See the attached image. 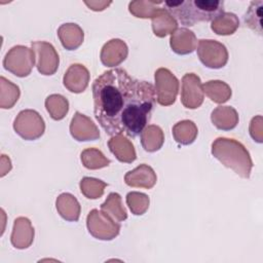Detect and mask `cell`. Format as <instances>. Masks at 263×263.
Wrapping results in <instances>:
<instances>
[{"label": "cell", "instance_id": "obj_27", "mask_svg": "<svg viewBox=\"0 0 263 263\" xmlns=\"http://www.w3.org/2000/svg\"><path fill=\"white\" fill-rule=\"evenodd\" d=\"M21 96L20 87L6 79L4 76L0 77V107L2 109L12 108L18 101Z\"/></svg>", "mask_w": 263, "mask_h": 263}, {"label": "cell", "instance_id": "obj_33", "mask_svg": "<svg viewBox=\"0 0 263 263\" xmlns=\"http://www.w3.org/2000/svg\"><path fill=\"white\" fill-rule=\"evenodd\" d=\"M149 196L142 192L132 191L126 194V204L128 205L132 214L136 216L144 215L149 209Z\"/></svg>", "mask_w": 263, "mask_h": 263}, {"label": "cell", "instance_id": "obj_1", "mask_svg": "<svg viewBox=\"0 0 263 263\" xmlns=\"http://www.w3.org/2000/svg\"><path fill=\"white\" fill-rule=\"evenodd\" d=\"M91 90L95 117L108 136L136 138L148 125L156 101L150 82L114 68L97 77Z\"/></svg>", "mask_w": 263, "mask_h": 263}, {"label": "cell", "instance_id": "obj_4", "mask_svg": "<svg viewBox=\"0 0 263 263\" xmlns=\"http://www.w3.org/2000/svg\"><path fill=\"white\" fill-rule=\"evenodd\" d=\"M35 60L36 57L33 49L24 45H15L5 54L3 67L16 77L23 78L31 74Z\"/></svg>", "mask_w": 263, "mask_h": 263}, {"label": "cell", "instance_id": "obj_5", "mask_svg": "<svg viewBox=\"0 0 263 263\" xmlns=\"http://www.w3.org/2000/svg\"><path fill=\"white\" fill-rule=\"evenodd\" d=\"M14 132L26 141H34L43 136L45 122L41 115L32 109L22 110L13 121Z\"/></svg>", "mask_w": 263, "mask_h": 263}, {"label": "cell", "instance_id": "obj_2", "mask_svg": "<svg viewBox=\"0 0 263 263\" xmlns=\"http://www.w3.org/2000/svg\"><path fill=\"white\" fill-rule=\"evenodd\" d=\"M163 5L177 22L186 27L200 22H212L224 12V1L220 0L164 1Z\"/></svg>", "mask_w": 263, "mask_h": 263}, {"label": "cell", "instance_id": "obj_19", "mask_svg": "<svg viewBox=\"0 0 263 263\" xmlns=\"http://www.w3.org/2000/svg\"><path fill=\"white\" fill-rule=\"evenodd\" d=\"M58 36L67 50L77 49L84 40V32L79 25L75 23H66L59 27Z\"/></svg>", "mask_w": 263, "mask_h": 263}, {"label": "cell", "instance_id": "obj_8", "mask_svg": "<svg viewBox=\"0 0 263 263\" xmlns=\"http://www.w3.org/2000/svg\"><path fill=\"white\" fill-rule=\"evenodd\" d=\"M196 48L199 61L210 69H221L228 62L226 46L217 40L200 39Z\"/></svg>", "mask_w": 263, "mask_h": 263}, {"label": "cell", "instance_id": "obj_21", "mask_svg": "<svg viewBox=\"0 0 263 263\" xmlns=\"http://www.w3.org/2000/svg\"><path fill=\"white\" fill-rule=\"evenodd\" d=\"M212 123L221 130H231L238 123V113L231 106H219L212 111Z\"/></svg>", "mask_w": 263, "mask_h": 263}, {"label": "cell", "instance_id": "obj_24", "mask_svg": "<svg viewBox=\"0 0 263 263\" xmlns=\"http://www.w3.org/2000/svg\"><path fill=\"white\" fill-rule=\"evenodd\" d=\"M203 92L216 104L226 103L232 95L230 86L222 80H210L202 84Z\"/></svg>", "mask_w": 263, "mask_h": 263}, {"label": "cell", "instance_id": "obj_10", "mask_svg": "<svg viewBox=\"0 0 263 263\" xmlns=\"http://www.w3.org/2000/svg\"><path fill=\"white\" fill-rule=\"evenodd\" d=\"M203 100L204 92L199 76L194 73H186L182 77L181 103L187 109H197L202 105Z\"/></svg>", "mask_w": 263, "mask_h": 263}, {"label": "cell", "instance_id": "obj_26", "mask_svg": "<svg viewBox=\"0 0 263 263\" xmlns=\"http://www.w3.org/2000/svg\"><path fill=\"white\" fill-rule=\"evenodd\" d=\"M101 210L116 222H122L127 219V213L122 205L121 196L116 192H111L108 195L107 199L101 204Z\"/></svg>", "mask_w": 263, "mask_h": 263}, {"label": "cell", "instance_id": "obj_34", "mask_svg": "<svg viewBox=\"0 0 263 263\" xmlns=\"http://www.w3.org/2000/svg\"><path fill=\"white\" fill-rule=\"evenodd\" d=\"M250 135L253 138L254 141H256L257 143H262V139H263V126H262V116L258 115L252 118L251 122H250Z\"/></svg>", "mask_w": 263, "mask_h": 263}, {"label": "cell", "instance_id": "obj_23", "mask_svg": "<svg viewBox=\"0 0 263 263\" xmlns=\"http://www.w3.org/2000/svg\"><path fill=\"white\" fill-rule=\"evenodd\" d=\"M173 137L175 141L180 145H190L192 144L198 135V129L196 124L189 119L181 120L177 122L172 128Z\"/></svg>", "mask_w": 263, "mask_h": 263}, {"label": "cell", "instance_id": "obj_6", "mask_svg": "<svg viewBox=\"0 0 263 263\" xmlns=\"http://www.w3.org/2000/svg\"><path fill=\"white\" fill-rule=\"evenodd\" d=\"M86 227L90 235L100 240H112L120 231V225L102 210H91L86 218Z\"/></svg>", "mask_w": 263, "mask_h": 263}, {"label": "cell", "instance_id": "obj_14", "mask_svg": "<svg viewBox=\"0 0 263 263\" xmlns=\"http://www.w3.org/2000/svg\"><path fill=\"white\" fill-rule=\"evenodd\" d=\"M34 227L31 221L26 217H18L13 222L10 236L11 245L18 250L29 248L34 240Z\"/></svg>", "mask_w": 263, "mask_h": 263}, {"label": "cell", "instance_id": "obj_16", "mask_svg": "<svg viewBox=\"0 0 263 263\" xmlns=\"http://www.w3.org/2000/svg\"><path fill=\"white\" fill-rule=\"evenodd\" d=\"M170 45L172 50L180 55L192 53L197 47L195 34L187 28H178L171 34Z\"/></svg>", "mask_w": 263, "mask_h": 263}, {"label": "cell", "instance_id": "obj_29", "mask_svg": "<svg viewBox=\"0 0 263 263\" xmlns=\"http://www.w3.org/2000/svg\"><path fill=\"white\" fill-rule=\"evenodd\" d=\"M80 159L83 166L87 170H100L110 164V159L97 148L84 149L80 154Z\"/></svg>", "mask_w": 263, "mask_h": 263}, {"label": "cell", "instance_id": "obj_36", "mask_svg": "<svg viewBox=\"0 0 263 263\" xmlns=\"http://www.w3.org/2000/svg\"><path fill=\"white\" fill-rule=\"evenodd\" d=\"M12 165H11V161L9 159V157H7L6 155L2 154L1 155V177H4L7 173L10 172Z\"/></svg>", "mask_w": 263, "mask_h": 263}, {"label": "cell", "instance_id": "obj_28", "mask_svg": "<svg viewBox=\"0 0 263 263\" xmlns=\"http://www.w3.org/2000/svg\"><path fill=\"white\" fill-rule=\"evenodd\" d=\"M45 108L53 120H62L69 111L68 100L59 93H53L45 99Z\"/></svg>", "mask_w": 263, "mask_h": 263}, {"label": "cell", "instance_id": "obj_12", "mask_svg": "<svg viewBox=\"0 0 263 263\" xmlns=\"http://www.w3.org/2000/svg\"><path fill=\"white\" fill-rule=\"evenodd\" d=\"M90 79L87 68L81 64H72L64 74V86L73 93H81L88 86Z\"/></svg>", "mask_w": 263, "mask_h": 263}, {"label": "cell", "instance_id": "obj_20", "mask_svg": "<svg viewBox=\"0 0 263 263\" xmlns=\"http://www.w3.org/2000/svg\"><path fill=\"white\" fill-rule=\"evenodd\" d=\"M55 208L60 216L69 222L79 220L81 206L77 198L71 193H62L57 197Z\"/></svg>", "mask_w": 263, "mask_h": 263}, {"label": "cell", "instance_id": "obj_25", "mask_svg": "<svg viewBox=\"0 0 263 263\" xmlns=\"http://www.w3.org/2000/svg\"><path fill=\"white\" fill-rule=\"evenodd\" d=\"M239 27V20L232 12H223L212 21L211 29L214 33L221 36L232 35Z\"/></svg>", "mask_w": 263, "mask_h": 263}, {"label": "cell", "instance_id": "obj_11", "mask_svg": "<svg viewBox=\"0 0 263 263\" xmlns=\"http://www.w3.org/2000/svg\"><path fill=\"white\" fill-rule=\"evenodd\" d=\"M69 129L72 138L78 142L95 141L100 138L99 128L93 121L78 111L72 117Z\"/></svg>", "mask_w": 263, "mask_h": 263}, {"label": "cell", "instance_id": "obj_3", "mask_svg": "<svg viewBox=\"0 0 263 263\" xmlns=\"http://www.w3.org/2000/svg\"><path fill=\"white\" fill-rule=\"evenodd\" d=\"M212 155L236 175L249 179L253 161L247 148L234 139L220 137L212 143Z\"/></svg>", "mask_w": 263, "mask_h": 263}, {"label": "cell", "instance_id": "obj_18", "mask_svg": "<svg viewBox=\"0 0 263 263\" xmlns=\"http://www.w3.org/2000/svg\"><path fill=\"white\" fill-rule=\"evenodd\" d=\"M108 147L111 153L120 162L132 163L137 158V153L133 143L124 135H116L108 141Z\"/></svg>", "mask_w": 263, "mask_h": 263}, {"label": "cell", "instance_id": "obj_32", "mask_svg": "<svg viewBox=\"0 0 263 263\" xmlns=\"http://www.w3.org/2000/svg\"><path fill=\"white\" fill-rule=\"evenodd\" d=\"M163 4L162 1L138 0L128 3L129 12L139 18H151L153 12L158 8V5Z\"/></svg>", "mask_w": 263, "mask_h": 263}, {"label": "cell", "instance_id": "obj_35", "mask_svg": "<svg viewBox=\"0 0 263 263\" xmlns=\"http://www.w3.org/2000/svg\"><path fill=\"white\" fill-rule=\"evenodd\" d=\"M111 3V1H84V4L93 11H102L106 9Z\"/></svg>", "mask_w": 263, "mask_h": 263}, {"label": "cell", "instance_id": "obj_15", "mask_svg": "<svg viewBox=\"0 0 263 263\" xmlns=\"http://www.w3.org/2000/svg\"><path fill=\"white\" fill-rule=\"evenodd\" d=\"M157 177L154 170L145 163L140 164L124 176V182L129 187L151 189L156 184Z\"/></svg>", "mask_w": 263, "mask_h": 263}, {"label": "cell", "instance_id": "obj_31", "mask_svg": "<svg viewBox=\"0 0 263 263\" xmlns=\"http://www.w3.org/2000/svg\"><path fill=\"white\" fill-rule=\"evenodd\" d=\"M107 186L108 184L104 181L91 177H84L79 183L81 193L88 199L100 198L104 194V190Z\"/></svg>", "mask_w": 263, "mask_h": 263}, {"label": "cell", "instance_id": "obj_22", "mask_svg": "<svg viewBox=\"0 0 263 263\" xmlns=\"http://www.w3.org/2000/svg\"><path fill=\"white\" fill-rule=\"evenodd\" d=\"M164 143V134L160 126L155 124L147 125L141 133V144L145 151H158Z\"/></svg>", "mask_w": 263, "mask_h": 263}, {"label": "cell", "instance_id": "obj_13", "mask_svg": "<svg viewBox=\"0 0 263 263\" xmlns=\"http://www.w3.org/2000/svg\"><path fill=\"white\" fill-rule=\"evenodd\" d=\"M128 54V47L121 39H111L107 41L100 53V60L106 67H116L125 61Z\"/></svg>", "mask_w": 263, "mask_h": 263}, {"label": "cell", "instance_id": "obj_30", "mask_svg": "<svg viewBox=\"0 0 263 263\" xmlns=\"http://www.w3.org/2000/svg\"><path fill=\"white\" fill-rule=\"evenodd\" d=\"M262 8H263V1L261 0L252 1L243 16L245 25L260 36L262 35V23H261Z\"/></svg>", "mask_w": 263, "mask_h": 263}, {"label": "cell", "instance_id": "obj_7", "mask_svg": "<svg viewBox=\"0 0 263 263\" xmlns=\"http://www.w3.org/2000/svg\"><path fill=\"white\" fill-rule=\"evenodd\" d=\"M156 102L161 106H171L179 92L178 78L166 68H159L154 73Z\"/></svg>", "mask_w": 263, "mask_h": 263}, {"label": "cell", "instance_id": "obj_17", "mask_svg": "<svg viewBox=\"0 0 263 263\" xmlns=\"http://www.w3.org/2000/svg\"><path fill=\"white\" fill-rule=\"evenodd\" d=\"M152 31L156 37L163 38L178 29V22L164 7H158L151 16Z\"/></svg>", "mask_w": 263, "mask_h": 263}, {"label": "cell", "instance_id": "obj_9", "mask_svg": "<svg viewBox=\"0 0 263 263\" xmlns=\"http://www.w3.org/2000/svg\"><path fill=\"white\" fill-rule=\"evenodd\" d=\"M31 45L35 52L38 72L45 76L53 75L60 64V57L53 45L46 41H32Z\"/></svg>", "mask_w": 263, "mask_h": 263}]
</instances>
